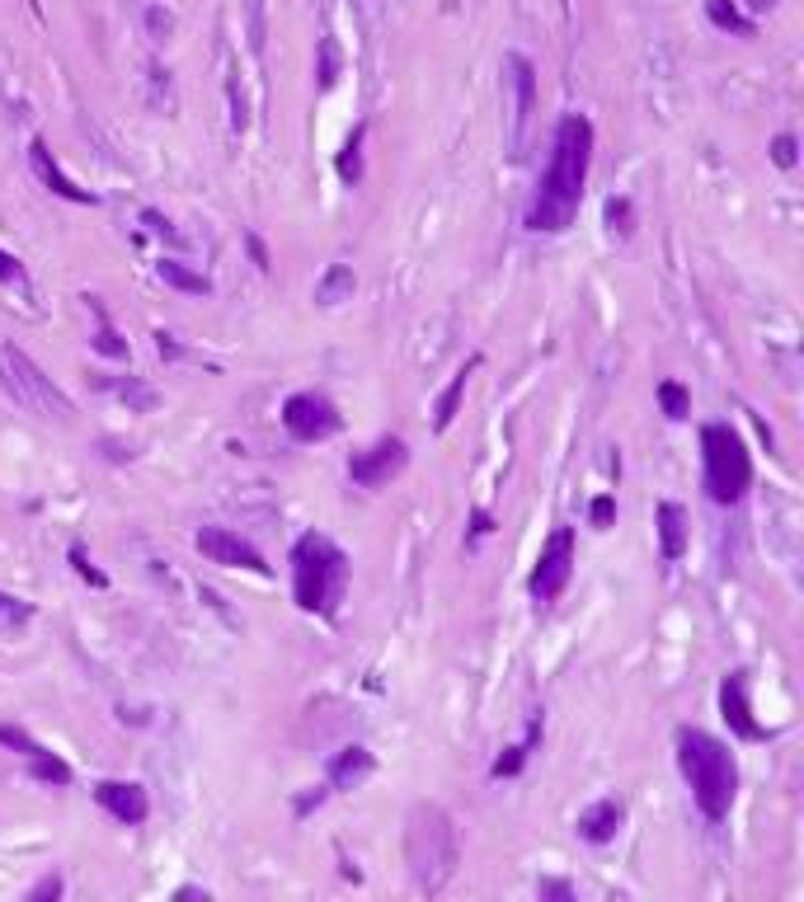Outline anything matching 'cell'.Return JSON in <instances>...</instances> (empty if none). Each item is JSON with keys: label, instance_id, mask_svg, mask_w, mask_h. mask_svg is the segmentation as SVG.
<instances>
[{"label": "cell", "instance_id": "obj_1", "mask_svg": "<svg viewBox=\"0 0 804 902\" xmlns=\"http://www.w3.org/2000/svg\"><path fill=\"white\" fill-rule=\"evenodd\" d=\"M593 170V123L583 113H564L551 142V160L527 207V231L537 235H560L574 226V216L583 207V184Z\"/></svg>", "mask_w": 804, "mask_h": 902}, {"label": "cell", "instance_id": "obj_2", "mask_svg": "<svg viewBox=\"0 0 804 902\" xmlns=\"http://www.w3.org/2000/svg\"><path fill=\"white\" fill-rule=\"evenodd\" d=\"M678 771L692 786L701 818L724 823L734 809V794H739V767H734L730 743H720L705 729H678Z\"/></svg>", "mask_w": 804, "mask_h": 902}, {"label": "cell", "instance_id": "obj_3", "mask_svg": "<svg viewBox=\"0 0 804 902\" xmlns=\"http://www.w3.org/2000/svg\"><path fill=\"white\" fill-rule=\"evenodd\" d=\"M457 860H461V847H457V823L452 813L438 809V804H415L405 818V865L415 874V889L419 893H442L447 879L457 874Z\"/></svg>", "mask_w": 804, "mask_h": 902}, {"label": "cell", "instance_id": "obj_4", "mask_svg": "<svg viewBox=\"0 0 804 902\" xmlns=\"http://www.w3.org/2000/svg\"><path fill=\"white\" fill-rule=\"evenodd\" d=\"M348 592V555L325 531H306L292 546V597L311 616H335Z\"/></svg>", "mask_w": 804, "mask_h": 902}, {"label": "cell", "instance_id": "obj_5", "mask_svg": "<svg viewBox=\"0 0 804 902\" xmlns=\"http://www.w3.org/2000/svg\"><path fill=\"white\" fill-rule=\"evenodd\" d=\"M701 479L711 504L734 508L753 485V456L749 443L739 437V428L730 424H705L701 428Z\"/></svg>", "mask_w": 804, "mask_h": 902}, {"label": "cell", "instance_id": "obj_6", "mask_svg": "<svg viewBox=\"0 0 804 902\" xmlns=\"http://www.w3.org/2000/svg\"><path fill=\"white\" fill-rule=\"evenodd\" d=\"M0 386H6V395L14 399V405H24L29 414L57 418V424H71V414H75L71 395L57 386V381L38 367L24 348L0 344Z\"/></svg>", "mask_w": 804, "mask_h": 902}, {"label": "cell", "instance_id": "obj_7", "mask_svg": "<svg viewBox=\"0 0 804 902\" xmlns=\"http://www.w3.org/2000/svg\"><path fill=\"white\" fill-rule=\"evenodd\" d=\"M574 578V531L570 527H556L551 536L541 540V555H537V569L527 578V592L537 601H556Z\"/></svg>", "mask_w": 804, "mask_h": 902}, {"label": "cell", "instance_id": "obj_8", "mask_svg": "<svg viewBox=\"0 0 804 902\" xmlns=\"http://www.w3.org/2000/svg\"><path fill=\"white\" fill-rule=\"evenodd\" d=\"M283 428L297 437V443H329L344 428V414L335 409V399H325L316 391H297L287 395L283 405Z\"/></svg>", "mask_w": 804, "mask_h": 902}, {"label": "cell", "instance_id": "obj_9", "mask_svg": "<svg viewBox=\"0 0 804 902\" xmlns=\"http://www.w3.org/2000/svg\"><path fill=\"white\" fill-rule=\"evenodd\" d=\"M405 466H409V443L396 437V433H386L367 452L348 456V479L353 485H363V489H386L396 475H405Z\"/></svg>", "mask_w": 804, "mask_h": 902}, {"label": "cell", "instance_id": "obj_10", "mask_svg": "<svg viewBox=\"0 0 804 902\" xmlns=\"http://www.w3.org/2000/svg\"><path fill=\"white\" fill-rule=\"evenodd\" d=\"M0 748H10V752L24 757L29 761V776L43 780V786H71V780H75L62 757H57L52 748H43L29 729H19V724H0Z\"/></svg>", "mask_w": 804, "mask_h": 902}, {"label": "cell", "instance_id": "obj_11", "mask_svg": "<svg viewBox=\"0 0 804 902\" xmlns=\"http://www.w3.org/2000/svg\"><path fill=\"white\" fill-rule=\"evenodd\" d=\"M193 546H199L203 559H212V565H226V569H250V574H268L264 555L250 546L245 536H235L226 527H199V536H193Z\"/></svg>", "mask_w": 804, "mask_h": 902}, {"label": "cell", "instance_id": "obj_12", "mask_svg": "<svg viewBox=\"0 0 804 902\" xmlns=\"http://www.w3.org/2000/svg\"><path fill=\"white\" fill-rule=\"evenodd\" d=\"M503 80L513 90V155H522L527 146V128H532V113H537V67L527 62L522 52H508L503 57Z\"/></svg>", "mask_w": 804, "mask_h": 902}, {"label": "cell", "instance_id": "obj_13", "mask_svg": "<svg viewBox=\"0 0 804 902\" xmlns=\"http://www.w3.org/2000/svg\"><path fill=\"white\" fill-rule=\"evenodd\" d=\"M720 714H724V724H730V733H739L743 743H762V738H772V729H762L757 719H753L749 672H743V668L724 672V681H720Z\"/></svg>", "mask_w": 804, "mask_h": 902}, {"label": "cell", "instance_id": "obj_14", "mask_svg": "<svg viewBox=\"0 0 804 902\" xmlns=\"http://www.w3.org/2000/svg\"><path fill=\"white\" fill-rule=\"evenodd\" d=\"M94 804H100L109 818H118L123 828H142L151 818V799L136 780H100V786H94Z\"/></svg>", "mask_w": 804, "mask_h": 902}, {"label": "cell", "instance_id": "obj_15", "mask_svg": "<svg viewBox=\"0 0 804 902\" xmlns=\"http://www.w3.org/2000/svg\"><path fill=\"white\" fill-rule=\"evenodd\" d=\"M29 165H33V174L43 179V184H48L57 197H67V203H81V207H94V203H100V197H94L90 189H81L75 179H67V170L52 160L48 142H33V146H29Z\"/></svg>", "mask_w": 804, "mask_h": 902}, {"label": "cell", "instance_id": "obj_16", "mask_svg": "<svg viewBox=\"0 0 804 902\" xmlns=\"http://www.w3.org/2000/svg\"><path fill=\"white\" fill-rule=\"evenodd\" d=\"M372 771H377V757H372L363 743H348L329 757V790H358Z\"/></svg>", "mask_w": 804, "mask_h": 902}, {"label": "cell", "instance_id": "obj_17", "mask_svg": "<svg viewBox=\"0 0 804 902\" xmlns=\"http://www.w3.org/2000/svg\"><path fill=\"white\" fill-rule=\"evenodd\" d=\"M621 823H625V804H621V799H598L593 809L579 813L574 828H579L583 841H593V847H607V841L621 832Z\"/></svg>", "mask_w": 804, "mask_h": 902}, {"label": "cell", "instance_id": "obj_18", "mask_svg": "<svg viewBox=\"0 0 804 902\" xmlns=\"http://www.w3.org/2000/svg\"><path fill=\"white\" fill-rule=\"evenodd\" d=\"M688 536H692V527H688V508L682 504H659V550H663V559H682L688 555Z\"/></svg>", "mask_w": 804, "mask_h": 902}, {"label": "cell", "instance_id": "obj_19", "mask_svg": "<svg viewBox=\"0 0 804 902\" xmlns=\"http://www.w3.org/2000/svg\"><path fill=\"white\" fill-rule=\"evenodd\" d=\"M353 292H358V273H353V264H329L320 273V283H316V306L335 311V306H344V301H353Z\"/></svg>", "mask_w": 804, "mask_h": 902}, {"label": "cell", "instance_id": "obj_20", "mask_svg": "<svg viewBox=\"0 0 804 902\" xmlns=\"http://www.w3.org/2000/svg\"><path fill=\"white\" fill-rule=\"evenodd\" d=\"M541 733H546V719H541V714H532V724H527V738H522V743H513V748H503V757L495 761V767H489V776H495V780H513V776L527 767V757L537 752Z\"/></svg>", "mask_w": 804, "mask_h": 902}, {"label": "cell", "instance_id": "obj_21", "mask_svg": "<svg viewBox=\"0 0 804 902\" xmlns=\"http://www.w3.org/2000/svg\"><path fill=\"white\" fill-rule=\"evenodd\" d=\"M476 367H480V357H470V363L452 376V386L438 395V409H434V428H438V433L452 428V418H457V409H461V395H466V381H470V372H476Z\"/></svg>", "mask_w": 804, "mask_h": 902}, {"label": "cell", "instance_id": "obj_22", "mask_svg": "<svg viewBox=\"0 0 804 902\" xmlns=\"http://www.w3.org/2000/svg\"><path fill=\"white\" fill-rule=\"evenodd\" d=\"M705 19H711L715 29H724V33H734V38H753V14H743L734 0H705Z\"/></svg>", "mask_w": 804, "mask_h": 902}, {"label": "cell", "instance_id": "obj_23", "mask_svg": "<svg viewBox=\"0 0 804 902\" xmlns=\"http://www.w3.org/2000/svg\"><path fill=\"white\" fill-rule=\"evenodd\" d=\"M161 283L174 292H189V296H212V277L193 273L189 264H180V259H165L161 264Z\"/></svg>", "mask_w": 804, "mask_h": 902}, {"label": "cell", "instance_id": "obj_24", "mask_svg": "<svg viewBox=\"0 0 804 902\" xmlns=\"http://www.w3.org/2000/svg\"><path fill=\"white\" fill-rule=\"evenodd\" d=\"M29 620H33V601L14 597V592H0V639L24 635V630H29Z\"/></svg>", "mask_w": 804, "mask_h": 902}, {"label": "cell", "instance_id": "obj_25", "mask_svg": "<svg viewBox=\"0 0 804 902\" xmlns=\"http://www.w3.org/2000/svg\"><path fill=\"white\" fill-rule=\"evenodd\" d=\"M602 216H607V231H612V235H635V203H631V197H625V193H612V197H607V207H602Z\"/></svg>", "mask_w": 804, "mask_h": 902}, {"label": "cell", "instance_id": "obj_26", "mask_svg": "<svg viewBox=\"0 0 804 902\" xmlns=\"http://www.w3.org/2000/svg\"><path fill=\"white\" fill-rule=\"evenodd\" d=\"M363 136H367V123L353 128V136L339 151V179H344V184H358V179H363Z\"/></svg>", "mask_w": 804, "mask_h": 902}, {"label": "cell", "instance_id": "obj_27", "mask_svg": "<svg viewBox=\"0 0 804 902\" xmlns=\"http://www.w3.org/2000/svg\"><path fill=\"white\" fill-rule=\"evenodd\" d=\"M659 405H663V414H669L673 424H682V418L692 414V395H688L682 381H659Z\"/></svg>", "mask_w": 804, "mask_h": 902}, {"label": "cell", "instance_id": "obj_28", "mask_svg": "<svg viewBox=\"0 0 804 902\" xmlns=\"http://www.w3.org/2000/svg\"><path fill=\"white\" fill-rule=\"evenodd\" d=\"M316 75H320V90H335L339 85V43H335V38H320V67H316Z\"/></svg>", "mask_w": 804, "mask_h": 902}, {"label": "cell", "instance_id": "obj_29", "mask_svg": "<svg viewBox=\"0 0 804 902\" xmlns=\"http://www.w3.org/2000/svg\"><path fill=\"white\" fill-rule=\"evenodd\" d=\"M113 391L123 395L132 409H142V414H146V409H155V391H151V386H142V381H118Z\"/></svg>", "mask_w": 804, "mask_h": 902}, {"label": "cell", "instance_id": "obj_30", "mask_svg": "<svg viewBox=\"0 0 804 902\" xmlns=\"http://www.w3.org/2000/svg\"><path fill=\"white\" fill-rule=\"evenodd\" d=\"M94 311H100V306H94ZM94 348H100L104 357H128V344L118 338V330L104 320V311H100V334H94Z\"/></svg>", "mask_w": 804, "mask_h": 902}, {"label": "cell", "instance_id": "obj_31", "mask_svg": "<svg viewBox=\"0 0 804 902\" xmlns=\"http://www.w3.org/2000/svg\"><path fill=\"white\" fill-rule=\"evenodd\" d=\"M67 555H71V565H75V574H81V578H85V584H90V588H109V574L90 565V555H85V546H71Z\"/></svg>", "mask_w": 804, "mask_h": 902}, {"label": "cell", "instance_id": "obj_32", "mask_svg": "<svg viewBox=\"0 0 804 902\" xmlns=\"http://www.w3.org/2000/svg\"><path fill=\"white\" fill-rule=\"evenodd\" d=\"M772 160H776L781 170H795V160H800V142H795L791 132H781L776 142H772Z\"/></svg>", "mask_w": 804, "mask_h": 902}, {"label": "cell", "instance_id": "obj_33", "mask_svg": "<svg viewBox=\"0 0 804 902\" xmlns=\"http://www.w3.org/2000/svg\"><path fill=\"white\" fill-rule=\"evenodd\" d=\"M588 517H593V527H598V531H607V527L617 523V498H612V494H598V498H593V508H588Z\"/></svg>", "mask_w": 804, "mask_h": 902}, {"label": "cell", "instance_id": "obj_34", "mask_svg": "<svg viewBox=\"0 0 804 902\" xmlns=\"http://www.w3.org/2000/svg\"><path fill=\"white\" fill-rule=\"evenodd\" d=\"M0 283H6V287H24V264H19L10 250H0Z\"/></svg>", "mask_w": 804, "mask_h": 902}, {"label": "cell", "instance_id": "obj_35", "mask_svg": "<svg viewBox=\"0 0 804 902\" xmlns=\"http://www.w3.org/2000/svg\"><path fill=\"white\" fill-rule=\"evenodd\" d=\"M48 898H62V879H57V874L38 879V884L29 889V902H48Z\"/></svg>", "mask_w": 804, "mask_h": 902}, {"label": "cell", "instance_id": "obj_36", "mask_svg": "<svg viewBox=\"0 0 804 902\" xmlns=\"http://www.w3.org/2000/svg\"><path fill=\"white\" fill-rule=\"evenodd\" d=\"M537 893H541V898H560V902H570V898H574V889L564 884V879H541Z\"/></svg>", "mask_w": 804, "mask_h": 902}, {"label": "cell", "instance_id": "obj_37", "mask_svg": "<svg viewBox=\"0 0 804 902\" xmlns=\"http://www.w3.org/2000/svg\"><path fill=\"white\" fill-rule=\"evenodd\" d=\"M245 250H250L254 264H259V273H268V268H273V264H268V245H264L259 235H245Z\"/></svg>", "mask_w": 804, "mask_h": 902}, {"label": "cell", "instance_id": "obj_38", "mask_svg": "<svg viewBox=\"0 0 804 902\" xmlns=\"http://www.w3.org/2000/svg\"><path fill=\"white\" fill-rule=\"evenodd\" d=\"M489 531H495V517H489L485 508H476V513H470V536L480 540V536H489Z\"/></svg>", "mask_w": 804, "mask_h": 902}, {"label": "cell", "instance_id": "obj_39", "mask_svg": "<svg viewBox=\"0 0 804 902\" xmlns=\"http://www.w3.org/2000/svg\"><path fill=\"white\" fill-rule=\"evenodd\" d=\"M320 804H325V786H320V790H311V794H302V799H297V818H306L311 809H320Z\"/></svg>", "mask_w": 804, "mask_h": 902}, {"label": "cell", "instance_id": "obj_40", "mask_svg": "<svg viewBox=\"0 0 804 902\" xmlns=\"http://www.w3.org/2000/svg\"><path fill=\"white\" fill-rule=\"evenodd\" d=\"M142 222H146V226H151L155 235H174V231H170V222H165V216L155 212V207H146V212H142Z\"/></svg>", "mask_w": 804, "mask_h": 902}, {"label": "cell", "instance_id": "obj_41", "mask_svg": "<svg viewBox=\"0 0 804 902\" xmlns=\"http://www.w3.org/2000/svg\"><path fill=\"white\" fill-rule=\"evenodd\" d=\"M155 348H161V357H180V344L170 334H155Z\"/></svg>", "mask_w": 804, "mask_h": 902}, {"label": "cell", "instance_id": "obj_42", "mask_svg": "<svg viewBox=\"0 0 804 902\" xmlns=\"http://www.w3.org/2000/svg\"><path fill=\"white\" fill-rule=\"evenodd\" d=\"M776 6H781V0H743V10H749V14H767Z\"/></svg>", "mask_w": 804, "mask_h": 902}, {"label": "cell", "instance_id": "obj_43", "mask_svg": "<svg viewBox=\"0 0 804 902\" xmlns=\"http://www.w3.org/2000/svg\"><path fill=\"white\" fill-rule=\"evenodd\" d=\"M174 898H203V902H207V889H193V884H184V889H174Z\"/></svg>", "mask_w": 804, "mask_h": 902}]
</instances>
